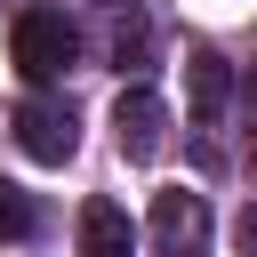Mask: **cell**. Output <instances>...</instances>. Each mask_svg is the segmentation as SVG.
<instances>
[{
    "instance_id": "obj_7",
    "label": "cell",
    "mask_w": 257,
    "mask_h": 257,
    "mask_svg": "<svg viewBox=\"0 0 257 257\" xmlns=\"http://www.w3.org/2000/svg\"><path fill=\"white\" fill-rule=\"evenodd\" d=\"M24 233H32V193L0 177V241H24Z\"/></svg>"
},
{
    "instance_id": "obj_3",
    "label": "cell",
    "mask_w": 257,
    "mask_h": 257,
    "mask_svg": "<svg viewBox=\"0 0 257 257\" xmlns=\"http://www.w3.org/2000/svg\"><path fill=\"white\" fill-rule=\"evenodd\" d=\"M112 128H120V153H128V161H161V145H169V104L137 80V88H120Z\"/></svg>"
},
{
    "instance_id": "obj_1",
    "label": "cell",
    "mask_w": 257,
    "mask_h": 257,
    "mask_svg": "<svg viewBox=\"0 0 257 257\" xmlns=\"http://www.w3.org/2000/svg\"><path fill=\"white\" fill-rule=\"evenodd\" d=\"M8 56H16V72H24V80H56V72L72 64V24H64V16H48V8H32V16H16Z\"/></svg>"
},
{
    "instance_id": "obj_5",
    "label": "cell",
    "mask_w": 257,
    "mask_h": 257,
    "mask_svg": "<svg viewBox=\"0 0 257 257\" xmlns=\"http://www.w3.org/2000/svg\"><path fill=\"white\" fill-rule=\"evenodd\" d=\"M137 249V225L120 201H88L80 209V257H128Z\"/></svg>"
},
{
    "instance_id": "obj_6",
    "label": "cell",
    "mask_w": 257,
    "mask_h": 257,
    "mask_svg": "<svg viewBox=\"0 0 257 257\" xmlns=\"http://www.w3.org/2000/svg\"><path fill=\"white\" fill-rule=\"evenodd\" d=\"M185 80H193V120L209 128V120L225 112V88H233V72H225V56H217V48H193V64H185Z\"/></svg>"
},
{
    "instance_id": "obj_4",
    "label": "cell",
    "mask_w": 257,
    "mask_h": 257,
    "mask_svg": "<svg viewBox=\"0 0 257 257\" xmlns=\"http://www.w3.org/2000/svg\"><path fill=\"white\" fill-rule=\"evenodd\" d=\"M209 209L201 193H153V257H201Z\"/></svg>"
},
{
    "instance_id": "obj_8",
    "label": "cell",
    "mask_w": 257,
    "mask_h": 257,
    "mask_svg": "<svg viewBox=\"0 0 257 257\" xmlns=\"http://www.w3.org/2000/svg\"><path fill=\"white\" fill-rule=\"evenodd\" d=\"M233 249H241V257H257V201L233 217Z\"/></svg>"
},
{
    "instance_id": "obj_2",
    "label": "cell",
    "mask_w": 257,
    "mask_h": 257,
    "mask_svg": "<svg viewBox=\"0 0 257 257\" xmlns=\"http://www.w3.org/2000/svg\"><path fill=\"white\" fill-rule=\"evenodd\" d=\"M16 145L32 153V161H72V145H80V120H72V104H56V96H24L16 104Z\"/></svg>"
}]
</instances>
